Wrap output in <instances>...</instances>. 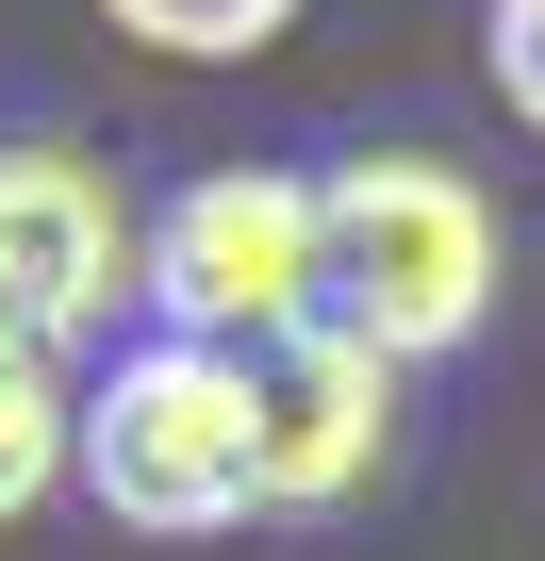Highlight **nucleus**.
Returning a JSON list of instances; mask_svg holds the SVG:
<instances>
[{"label": "nucleus", "mask_w": 545, "mask_h": 561, "mask_svg": "<svg viewBox=\"0 0 545 561\" xmlns=\"http://www.w3.org/2000/svg\"><path fill=\"white\" fill-rule=\"evenodd\" d=\"M496 280H512V231H496L479 165H446V149H348L315 182V314L348 347H381L397 380L446 364V347H479Z\"/></svg>", "instance_id": "obj_1"}, {"label": "nucleus", "mask_w": 545, "mask_h": 561, "mask_svg": "<svg viewBox=\"0 0 545 561\" xmlns=\"http://www.w3.org/2000/svg\"><path fill=\"white\" fill-rule=\"evenodd\" d=\"M67 479L133 528V545H231L264 512V446H248V364L182 347V331H133L100 380H83V430H67Z\"/></svg>", "instance_id": "obj_2"}, {"label": "nucleus", "mask_w": 545, "mask_h": 561, "mask_svg": "<svg viewBox=\"0 0 545 561\" xmlns=\"http://www.w3.org/2000/svg\"><path fill=\"white\" fill-rule=\"evenodd\" d=\"M149 314V215L83 133H0V347L116 364Z\"/></svg>", "instance_id": "obj_3"}, {"label": "nucleus", "mask_w": 545, "mask_h": 561, "mask_svg": "<svg viewBox=\"0 0 545 561\" xmlns=\"http://www.w3.org/2000/svg\"><path fill=\"white\" fill-rule=\"evenodd\" d=\"M149 331H182L215 364L315 331V182L298 165H198L149 215Z\"/></svg>", "instance_id": "obj_4"}, {"label": "nucleus", "mask_w": 545, "mask_h": 561, "mask_svg": "<svg viewBox=\"0 0 545 561\" xmlns=\"http://www.w3.org/2000/svg\"><path fill=\"white\" fill-rule=\"evenodd\" d=\"M248 446H264V512H364L397 479V364L348 347L331 314L248 347Z\"/></svg>", "instance_id": "obj_5"}, {"label": "nucleus", "mask_w": 545, "mask_h": 561, "mask_svg": "<svg viewBox=\"0 0 545 561\" xmlns=\"http://www.w3.org/2000/svg\"><path fill=\"white\" fill-rule=\"evenodd\" d=\"M67 430H83V380L34 364V347H0V528H34L67 495Z\"/></svg>", "instance_id": "obj_6"}, {"label": "nucleus", "mask_w": 545, "mask_h": 561, "mask_svg": "<svg viewBox=\"0 0 545 561\" xmlns=\"http://www.w3.org/2000/svg\"><path fill=\"white\" fill-rule=\"evenodd\" d=\"M100 18L166 67H248V50H282L298 34V0H100Z\"/></svg>", "instance_id": "obj_7"}, {"label": "nucleus", "mask_w": 545, "mask_h": 561, "mask_svg": "<svg viewBox=\"0 0 545 561\" xmlns=\"http://www.w3.org/2000/svg\"><path fill=\"white\" fill-rule=\"evenodd\" d=\"M479 67H496V100L545 133V0H496V18H479Z\"/></svg>", "instance_id": "obj_8"}]
</instances>
